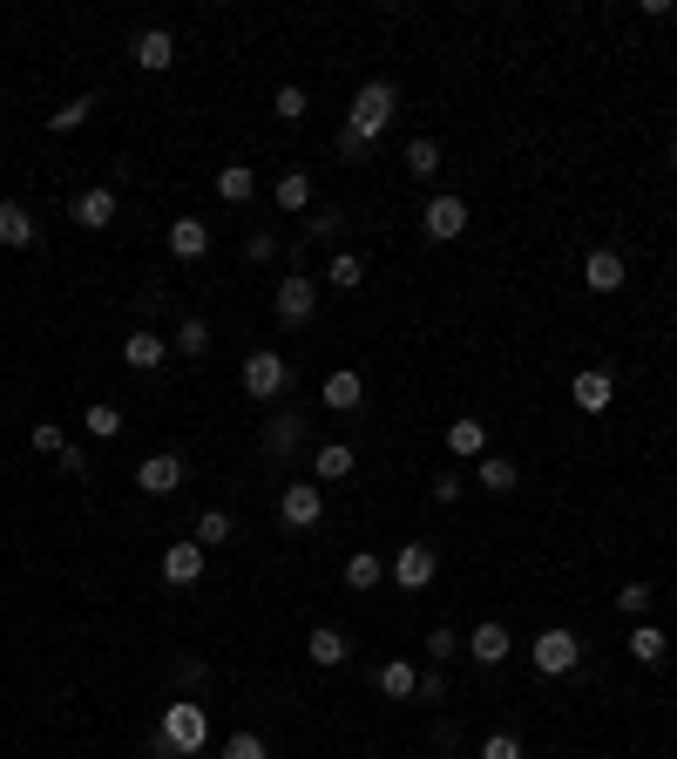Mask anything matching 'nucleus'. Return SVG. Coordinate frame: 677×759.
Here are the masks:
<instances>
[{"label": "nucleus", "mask_w": 677, "mask_h": 759, "mask_svg": "<svg viewBox=\"0 0 677 759\" xmlns=\"http://www.w3.org/2000/svg\"><path fill=\"white\" fill-rule=\"evenodd\" d=\"M393 108H400V95H393V82H366V89L353 95V108H346V129H353L360 143H373V136L393 123Z\"/></svg>", "instance_id": "1"}, {"label": "nucleus", "mask_w": 677, "mask_h": 759, "mask_svg": "<svg viewBox=\"0 0 677 759\" xmlns=\"http://www.w3.org/2000/svg\"><path fill=\"white\" fill-rule=\"evenodd\" d=\"M529 658H535L542 678H570V672L583 665V637H576V631H562V624H549V631L529 644Z\"/></svg>", "instance_id": "2"}, {"label": "nucleus", "mask_w": 677, "mask_h": 759, "mask_svg": "<svg viewBox=\"0 0 677 759\" xmlns=\"http://www.w3.org/2000/svg\"><path fill=\"white\" fill-rule=\"evenodd\" d=\"M169 746H177V759L184 752H204V739H210V719H204V705H190V698H177V705H169V713H163V726H156Z\"/></svg>", "instance_id": "3"}, {"label": "nucleus", "mask_w": 677, "mask_h": 759, "mask_svg": "<svg viewBox=\"0 0 677 759\" xmlns=\"http://www.w3.org/2000/svg\"><path fill=\"white\" fill-rule=\"evenodd\" d=\"M285 387H292V366H285V353H251L244 360V394L251 401H285Z\"/></svg>", "instance_id": "4"}, {"label": "nucleus", "mask_w": 677, "mask_h": 759, "mask_svg": "<svg viewBox=\"0 0 677 759\" xmlns=\"http://www.w3.org/2000/svg\"><path fill=\"white\" fill-rule=\"evenodd\" d=\"M271 312L285 319V325H312V312H319V285L305 279V271H285V279H278V292H271Z\"/></svg>", "instance_id": "5"}, {"label": "nucleus", "mask_w": 677, "mask_h": 759, "mask_svg": "<svg viewBox=\"0 0 677 759\" xmlns=\"http://www.w3.org/2000/svg\"><path fill=\"white\" fill-rule=\"evenodd\" d=\"M325 516V488L319 481H285V496H278V522L285 529H319Z\"/></svg>", "instance_id": "6"}, {"label": "nucleus", "mask_w": 677, "mask_h": 759, "mask_svg": "<svg viewBox=\"0 0 677 759\" xmlns=\"http://www.w3.org/2000/svg\"><path fill=\"white\" fill-rule=\"evenodd\" d=\"M420 231L434 238V245H455L461 231H468V204L447 190V197H427V210H420Z\"/></svg>", "instance_id": "7"}, {"label": "nucleus", "mask_w": 677, "mask_h": 759, "mask_svg": "<svg viewBox=\"0 0 677 759\" xmlns=\"http://www.w3.org/2000/svg\"><path fill=\"white\" fill-rule=\"evenodd\" d=\"M434 570H440L434 542H400V550H393V583H400V590H427Z\"/></svg>", "instance_id": "8"}, {"label": "nucleus", "mask_w": 677, "mask_h": 759, "mask_svg": "<svg viewBox=\"0 0 677 759\" xmlns=\"http://www.w3.org/2000/svg\"><path fill=\"white\" fill-rule=\"evenodd\" d=\"M163 583H169V590L204 583V542H197V536H190V542H169V550H163Z\"/></svg>", "instance_id": "9"}, {"label": "nucleus", "mask_w": 677, "mask_h": 759, "mask_svg": "<svg viewBox=\"0 0 677 759\" xmlns=\"http://www.w3.org/2000/svg\"><path fill=\"white\" fill-rule=\"evenodd\" d=\"M116 210H123V197L108 190V184H95V190H82V197L69 204V217H75L82 231H108V225H116Z\"/></svg>", "instance_id": "10"}, {"label": "nucleus", "mask_w": 677, "mask_h": 759, "mask_svg": "<svg viewBox=\"0 0 677 759\" xmlns=\"http://www.w3.org/2000/svg\"><path fill=\"white\" fill-rule=\"evenodd\" d=\"M184 475H190V468H184V455H169V448H163V455H149V461L136 468V488H143V496H177Z\"/></svg>", "instance_id": "11"}, {"label": "nucleus", "mask_w": 677, "mask_h": 759, "mask_svg": "<svg viewBox=\"0 0 677 759\" xmlns=\"http://www.w3.org/2000/svg\"><path fill=\"white\" fill-rule=\"evenodd\" d=\"M570 394H576V407H583V414H610L616 380H610V366H583V373L570 380Z\"/></svg>", "instance_id": "12"}, {"label": "nucleus", "mask_w": 677, "mask_h": 759, "mask_svg": "<svg viewBox=\"0 0 677 759\" xmlns=\"http://www.w3.org/2000/svg\"><path fill=\"white\" fill-rule=\"evenodd\" d=\"M319 401H325L332 414H353V407L366 401V380H360L353 366H332V373H325V387H319Z\"/></svg>", "instance_id": "13"}, {"label": "nucleus", "mask_w": 677, "mask_h": 759, "mask_svg": "<svg viewBox=\"0 0 677 759\" xmlns=\"http://www.w3.org/2000/svg\"><path fill=\"white\" fill-rule=\"evenodd\" d=\"M624 279H631V271H624V258H616L610 245H596V251L583 258V285H590V292H624Z\"/></svg>", "instance_id": "14"}, {"label": "nucleus", "mask_w": 677, "mask_h": 759, "mask_svg": "<svg viewBox=\"0 0 677 759\" xmlns=\"http://www.w3.org/2000/svg\"><path fill=\"white\" fill-rule=\"evenodd\" d=\"M136 69H149V75L177 69V34H169V28H143L136 34Z\"/></svg>", "instance_id": "15"}, {"label": "nucleus", "mask_w": 677, "mask_h": 759, "mask_svg": "<svg viewBox=\"0 0 677 759\" xmlns=\"http://www.w3.org/2000/svg\"><path fill=\"white\" fill-rule=\"evenodd\" d=\"M508 651H515V637H508V624H475V637H468V658L475 665H508Z\"/></svg>", "instance_id": "16"}, {"label": "nucleus", "mask_w": 677, "mask_h": 759, "mask_svg": "<svg viewBox=\"0 0 677 759\" xmlns=\"http://www.w3.org/2000/svg\"><path fill=\"white\" fill-rule=\"evenodd\" d=\"M305 658H312L319 672H338V665L353 658V644H346V631H332V624H319V631L305 637Z\"/></svg>", "instance_id": "17"}, {"label": "nucleus", "mask_w": 677, "mask_h": 759, "mask_svg": "<svg viewBox=\"0 0 677 759\" xmlns=\"http://www.w3.org/2000/svg\"><path fill=\"white\" fill-rule=\"evenodd\" d=\"M204 251H210V225H204V217H177V225H169V258L197 264Z\"/></svg>", "instance_id": "18"}, {"label": "nucleus", "mask_w": 677, "mask_h": 759, "mask_svg": "<svg viewBox=\"0 0 677 759\" xmlns=\"http://www.w3.org/2000/svg\"><path fill=\"white\" fill-rule=\"evenodd\" d=\"M123 360H129L136 373H156V366L169 360V346H163V333H156V325H136V333L123 340Z\"/></svg>", "instance_id": "19"}, {"label": "nucleus", "mask_w": 677, "mask_h": 759, "mask_svg": "<svg viewBox=\"0 0 677 759\" xmlns=\"http://www.w3.org/2000/svg\"><path fill=\"white\" fill-rule=\"evenodd\" d=\"M0 245H8V251L34 245V210L28 204H0Z\"/></svg>", "instance_id": "20"}, {"label": "nucleus", "mask_w": 677, "mask_h": 759, "mask_svg": "<svg viewBox=\"0 0 677 759\" xmlns=\"http://www.w3.org/2000/svg\"><path fill=\"white\" fill-rule=\"evenodd\" d=\"M217 197L223 204H251L258 197V170H251V163H223V170H217Z\"/></svg>", "instance_id": "21"}, {"label": "nucleus", "mask_w": 677, "mask_h": 759, "mask_svg": "<svg viewBox=\"0 0 677 759\" xmlns=\"http://www.w3.org/2000/svg\"><path fill=\"white\" fill-rule=\"evenodd\" d=\"M373 685H379L386 698H414V692H420V672H414L407 658H386V665L373 672Z\"/></svg>", "instance_id": "22"}, {"label": "nucleus", "mask_w": 677, "mask_h": 759, "mask_svg": "<svg viewBox=\"0 0 677 759\" xmlns=\"http://www.w3.org/2000/svg\"><path fill=\"white\" fill-rule=\"evenodd\" d=\"M325 285H338V292L366 285V258H360V251H332V258H325Z\"/></svg>", "instance_id": "23"}, {"label": "nucleus", "mask_w": 677, "mask_h": 759, "mask_svg": "<svg viewBox=\"0 0 677 759\" xmlns=\"http://www.w3.org/2000/svg\"><path fill=\"white\" fill-rule=\"evenodd\" d=\"M299 441H305V414H278L264 427V455H292Z\"/></svg>", "instance_id": "24"}, {"label": "nucleus", "mask_w": 677, "mask_h": 759, "mask_svg": "<svg viewBox=\"0 0 677 759\" xmlns=\"http://www.w3.org/2000/svg\"><path fill=\"white\" fill-rule=\"evenodd\" d=\"M312 468H319V481H346V475L360 468V455H353L346 441H325V448L312 455Z\"/></svg>", "instance_id": "25"}, {"label": "nucleus", "mask_w": 677, "mask_h": 759, "mask_svg": "<svg viewBox=\"0 0 677 759\" xmlns=\"http://www.w3.org/2000/svg\"><path fill=\"white\" fill-rule=\"evenodd\" d=\"M379 583H386V563L373 550H353L346 557V590H379Z\"/></svg>", "instance_id": "26"}, {"label": "nucleus", "mask_w": 677, "mask_h": 759, "mask_svg": "<svg viewBox=\"0 0 677 759\" xmlns=\"http://www.w3.org/2000/svg\"><path fill=\"white\" fill-rule=\"evenodd\" d=\"M271 197H278V210H285V217H299V210L312 204V177H305V170H285Z\"/></svg>", "instance_id": "27"}, {"label": "nucleus", "mask_w": 677, "mask_h": 759, "mask_svg": "<svg viewBox=\"0 0 677 759\" xmlns=\"http://www.w3.org/2000/svg\"><path fill=\"white\" fill-rule=\"evenodd\" d=\"M447 448H455V455H488V427L475 414H461L455 427H447Z\"/></svg>", "instance_id": "28"}, {"label": "nucleus", "mask_w": 677, "mask_h": 759, "mask_svg": "<svg viewBox=\"0 0 677 759\" xmlns=\"http://www.w3.org/2000/svg\"><path fill=\"white\" fill-rule=\"evenodd\" d=\"M515 481H522V468L508 461V455H481V488H494V496H515Z\"/></svg>", "instance_id": "29"}, {"label": "nucleus", "mask_w": 677, "mask_h": 759, "mask_svg": "<svg viewBox=\"0 0 677 759\" xmlns=\"http://www.w3.org/2000/svg\"><path fill=\"white\" fill-rule=\"evenodd\" d=\"M664 651H670V644H664L657 624H637V631H631V658H637V665H664Z\"/></svg>", "instance_id": "30"}, {"label": "nucleus", "mask_w": 677, "mask_h": 759, "mask_svg": "<svg viewBox=\"0 0 677 759\" xmlns=\"http://www.w3.org/2000/svg\"><path fill=\"white\" fill-rule=\"evenodd\" d=\"M82 427L95 434V441H116V434H123V407H108V401H95V407L82 414Z\"/></svg>", "instance_id": "31"}, {"label": "nucleus", "mask_w": 677, "mask_h": 759, "mask_svg": "<svg viewBox=\"0 0 677 759\" xmlns=\"http://www.w3.org/2000/svg\"><path fill=\"white\" fill-rule=\"evenodd\" d=\"M88 108H95V95H75L69 108H48V129H54V136H69V129H82V123H88Z\"/></svg>", "instance_id": "32"}, {"label": "nucleus", "mask_w": 677, "mask_h": 759, "mask_svg": "<svg viewBox=\"0 0 677 759\" xmlns=\"http://www.w3.org/2000/svg\"><path fill=\"white\" fill-rule=\"evenodd\" d=\"M650 604H657V590H650V583H624V590H616V611L637 617V624L650 617Z\"/></svg>", "instance_id": "33"}, {"label": "nucleus", "mask_w": 677, "mask_h": 759, "mask_svg": "<svg viewBox=\"0 0 677 759\" xmlns=\"http://www.w3.org/2000/svg\"><path fill=\"white\" fill-rule=\"evenodd\" d=\"M407 170H414V177H434V170H440V143H434V136H414V143H407Z\"/></svg>", "instance_id": "34"}, {"label": "nucleus", "mask_w": 677, "mask_h": 759, "mask_svg": "<svg viewBox=\"0 0 677 759\" xmlns=\"http://www.w3.org/2000/svg\"><path fill=\"white\" fill-rule=\"evenodd\" d=\"M177 353H190V360L210 353V319H184V325H177Z\"/></svg>", "instance_id": "35"}, {"label": "nucleus", "mask_w": 677, "mask_h": 759, "mask_svg": "<svg viewBox=\"0 0 677 759\" xmlns=\"http://www.w3.org/2000/svg\"><path fill=\"white\" fill-rule=\"evenodd\" d=\"M197 542H204V550L231 542V516H223V509H204V516H197Z\"/></svg>", "instance_id": "36"}, {"label": "nucleus", "mask_w": 677, "mask_h": 759, "mask_svg": "<svg viewBox=\"0 0 677 759\" xmlns=\"http://www.w3.org/2000/svg\"><path fill=\"white\" fill-rule=\"evenodd\" d=\"M217 759H271V752H264V739H258V732H231Z\"/></svg>", "instance_id": "37"}, {"label": "nucleus", "mask_w": 677, "mask_h": 759, "mask_svg": "<svg viewBox=\"0 0 677 759\" xmlns=\"http://www.w3.org/2000/svg\"><path fill=\"white\" fill-rule=\"evenodd\" d=\"M271 108H278V116H285V123H299V116H305L312 102H305V89H299V82H285V89L271 95Z\"/></svg>", "instance_id": "38"}, {"label": "nucleus", "mask_w": 677, "mask_h": 759, "mask_svg": "<svg viewBox=\"0 0 677 759\" xmlns=\"http://www.w3.org/2000/svg\"><path fill=\"white\" fill-rule=\"evenodd\" d=\"M481 759H522V739L515 732H488L481 739Z\"/></svg>", "instance_id": "39"}, {"label": "nucleus", "mask_w": 677, "mask_h": 759, "mask_svg": "<svg viewBox=\"0 0 677 759\" xmlns=\"http://www.w3.org/2000/svg\"><path fill=\"white\" fill-rule=\"evenodd\" d=\"M34 448H41V455H62V448H69V434L54 427V420H41V427H34Z\"/></svg>", "instance_id": "40"}, {"label": "nucleus", "mask_w": 677, "mask_h": 759, "mask_svg": "<svg viewBox=\"0 0 677 759\" xmlns=\"http://www.w3.org/2000/svg\"><path fill=\"white\" fill-rule=\"evenodd\" d=\"M434 502H440V509H447V502H461V475H455V468H440V475H434Z\"/></svg>", "instance_id": "41"}, {"label": "nucleus", "mask_w": 677, "mask_h": 759, "mask_svg": "<svg viewBox=\"0 0 677 759\" xmlns=\"http://www.w3.org/2000/svg\"><path fill=\"white\" fill-rule=\"evenodd\" d=\"M244 258H251V264H271V258H278V238H271V231H258V238L244 245Z\"/></svg>", "instance_id": "42"}, {"label": "nucleus", "mask_w": 677, "mask_h": 759, "mask_svg": "<svg viewBox=\"0 0 677 759\" xmlns=\"http://www.w3.org/2000/svg\"><path fill=\"white\" fill-rule=\"evenodd\" d=\"M427 651H434V658H447V651H461V637L447 631V624H434V631H427Z\"/></svg>", "instance_id": "43"}, {"label": "nucleus", "mask_w": 677, "mask_h": 759, "mask_svg": "<svg viewBox=\"0 0 677 759\" xmlns=\"http://www.w3.org/2000/svg\"><path fill=\"white\" fill-rule=\"evenodd\" d=\"M440 692H447V678H440V672H420V692H414V698H427V705H434Z\"/></svg>", "instance_id": "44"}, {"label": "nucleus", "mask_w": 677, "mask_h": 759, "mask_svg": "<svg viewBox=\"0 0 677 759\" xmlns=\"http://www.w3.org/2000/svg\"><path fill=\"white\" fill-rule=\"evenodd\" d=\"M54 461H62L69 475H88V455H82V448H62V455H54Z\"/></svg>", "instance_id": "45"}]
</instances>
